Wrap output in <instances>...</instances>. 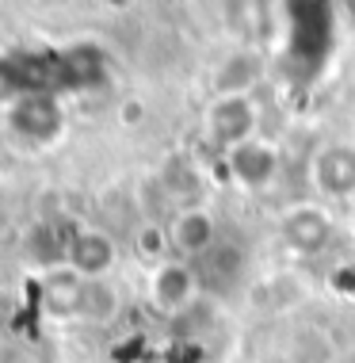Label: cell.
Instances as JSON below:
<instances>
[{"label":"cell","instance_id":"cell-1","mask_svg":"<svg viewBox=\"0 0 355 363\" xmlns=\"http://www.w3.org/2000/svg\"><path fill=\"white\" fill-rule=\"evenodd\" d=\"M225 169H230V176L241 188L260 191L279 176V150L268 142H260V138L241 142L237 150H230V157H225Z\"/></svg>","mask_w":355,"mask_h":363},{"label":"cell","instance_id":"cell-2","mask_svg":"<svg viewBox=\"0 0 355 363\" xmlns=\"http://www.w3.org/2000/svg\"><path fill=\"white\" fill-rule=\"evenodd\" d=\"M210 138L225 145V150H237L241 142H252V130H256V104L249 96H222L218 104L210 107Z\"/></svg>","mask_w":355,"mask_h":363},{"label":"cell","instance_id":"cell-3","mask_svg":"<svg viewBox=\"0 0 355 363\" xmlns=\"http://www.w3.org/2000/svg\"><path fill=\"white\" fill-rule=\"evenodd\" d=\"M313 184L321 195H351L355 191V145H325L313 157Z\"/></svg>","mask_w":355,"mask_h":363},{"label":"cell","instance_id":"cell-4","mask_svg":"<svg viewBox=\"0 0 355 363\" xmlns=\"http://www.w3.org/2000/svg\"><path fill=\"white\" fill-rule=\"evenodd\" d=\"M332 238V222L321 207H298L283 218V241L291 245L294 252L310 257V252H321Z\"/></svg>","mask_w":355,"mask_h":363},{"label":"cell","instance_id":"cell-5","mask_svg":"<svg viewBox=\"0 0 355 363\" xmlns=\"http://www.w3.org/2000/svg\"><path fill=\"white\" fill-rule=\"evenodd\" d=\"M172 241L184 257L203 260L206 252L218 245V225H214V218L203 207H187V211H180V218L172 222Z\"/></svg>","mask_w":355,"mask_h":363},{"label":"cell","instance_id":"cell-6","mask_svg":"<svg viewBox=\"0 0 355 363\" xmlns=\"http://www.w3.org/2000/svg\"><path fill=\"white\" fill-rule=\"evenodd\" d=\"M195 268H187V264H161L153 276V302L161 310H180L187 302L195 298Z\"/></svg>","mask_w":355,"mask_h":363},{"label":"cell","instance_id":"cell-7","mask_svg":"<svg viewBox=\"0 0 355 363\" xmlns=\"http://www.w3.org/2000/svg\"><path fill=\"white\" fill-rule=\"evenodd\" d=\"M195 276L206 279L210 287H233L237 279L244 276V249L237 241H218L210 252L199 260Z\"/></svg>","mask_w":355,"mask_h":363},{"label":"cell","instance_id":"cell-8","mask_svg":"<svg viewBox=\"0 0 355 363\" xmlns=\"http://www.w3.org/2000/svg\"><path fill=\"white\" fill-rule=\"evenodd\" d=\"M73 260H77L81 272H103L107 264L115 260V249H111L107 238H100V233H84V238H77Z\"/></svg>","mask_w":355,"mask_h":363},{"label":"cell","instance_id":"cell-9","mask_svg":"<svg viewBox=\"0 0 355 363\" xmlns=\"http://www.w3.org/2000/svg\"><path fill=\"white\" fill-rule=\"evenodd\" d=\"M252 81H256V62H252L249 54L230 57V62L222 65V73H218L222 96H249V84Z\"/></svg>","mask_w":355,"mask_h":363},{"label":"cell","instance_id":"cell-10","mask_svg":"<svg viewBox=\"0 0 355 363\" xmlns=\"http://www.w3.org/2000/svg\"><path fill=\"white\" fill-rule=\"evenodd\" d=\"M332 287L344 291V294H351V291H355V268H344V272H337V276H332Z\"/></svg>","mask_w":355,"mask_h":363},{"label":"cell","instance_id":"cell-11","mask_svg":"<svg viewBox=\"0 0 355 363\" xmlns=\"http://www.w3.org/2000/svg\"><path fill=\"white\" fill-rule=\"evenodd\" d=\"M337 363H355V356H344V359H337Z\"/></svg>","mask_w":355,"mask_h":363}]
</instances>
